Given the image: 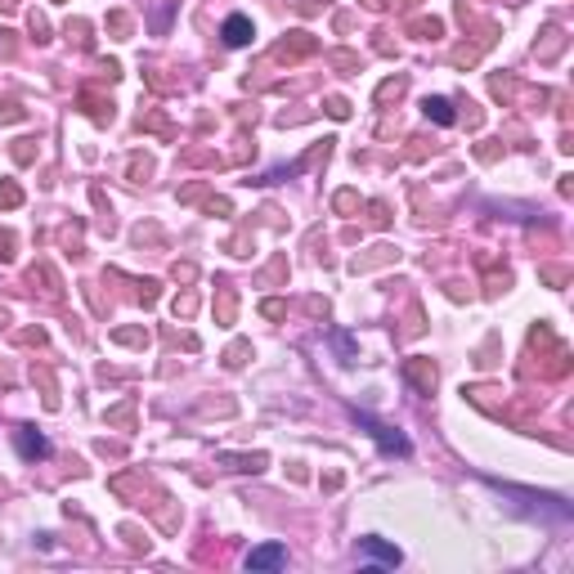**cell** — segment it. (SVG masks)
Segmentation results:
<instances>
[{
  "instance_id": "obj_1",
  "label": "cell",
  "mask_w": 574,
  "mask_h": 574,
  "mask_svg": "<svg viewBox=\"0 0 574 574\" xmlns=\"http://www.w3.org/2000/svg\"><path fill=\"white\" fill-rule=\"evenodd\" d=\"M355 422L363 426V431H368L373 439H377V444H382L386 449V454H399V458H404L408 454V439L404 435H399L395 431V426H386V422H377V418H368V413H355Z\"/></svg>"
},
{
  "instance_id": "obj_2",
  "label": "cell",
  "mask_w": 574,
  "mask_h": 574,
  "mask_svg": "<svg viewBox=\"0 0 574 574\" xmlns=\"http://www.w3.org/2000/svg\"><path fill=\"white\" fill-rule=\"evenodd\" d=\"M319 50V41H314L310 32H287L283 41L274 45V58H283V63H297V58H310Z\"/></svg>"
},
{
  "instance_id": "obj_3",
  "label": "cell",
  "mask_w": 574,
  "mask_h": 574,
  "mask_svg": "<svg viewBox=\"0 0 574 574\" xmlns=\"http://www.w3.org/2000/svg\"><path fill=\"white\" fill-rule=\"evenodd\" d=\"M404 377L422 390V395H431L435 382H439V368H435L431 359H404Z\"/></svg>"
},
{
  "instance_id": "obj_4",
  "label": "cell",
  "mask_w": 574,
  "mask_h": 574,
  "mask_svg": "<svg viewBox=\"0 0 574 574\" xmlns=\"http://www.w3.org/2000/svg\"><path fill=\"white\" fill-rule=\"evenodd\" d=\"M278 566H287L283 543H265V547H251L247 552V570H278Z\"/></svg>"
},
{
  "instance_id": "obj_5",
  "label": "cell",
  "mask_w": 574,
  "mask_h": 574,
  "mask_svg": "<svg viewBox=\"0 0 574 574\" xmlns=\"http://www.w3.org/2000/svg\"><path fill=\"white\" fill-rule=\"evenodd\" d=\"M220 36H225V45H247L251 36H256V27H251L247 14H229L225 27H220Z\"/></svg>"
},
{
  "instance_id": "obj_6",
  "label": "cell",
  "mask_w": 574,
  "mask_h": 574,
  "mask_svg": "<svg viewBox=\"0 0 574 574\" xmlns=\"http://www.w3.org/2000/svg\"><path fill=\"white\" fill-rule=\"evenodd\" d=\"M14 439H18V454L27 458V462H32V458H45V454H50V439H45L41 431H32V426H18V435H14Z\"/></svg>"
},
{
  "instance_id": "obj_7",
  "label": "cell",
  "mask_w": 574,
  "mask_h": 574,
  "mask_svg": "<svg viewBox=\"0 0 574 574\" xmlns=\"http://www.w3.org/2000/svg\"><path fill=\"white\" fill-rule=\"evenodd\" d=\"M359 552L363 556H373V561H382V566H399V547H390V543H382L377 534H368V539H359Z\"/></svg>"
},
{
  "instance_id": "obj_8",
  "label": "cell",
  "mask_w": 574,
  "mask_h": 574,
  "mask_svg": "<svg viewBox=\"0 0 574 574\" xmlns=\"http://www.w3.org/2000/svg\"><path fill=\"white\" fill-rule=\"evenodd\" d=\"M81 108H85L94 121H99V126H108V121H113V99H99L94 90H81Z\"/></svg>"
},
{
  "instance_id": "obj_9",
  "label": "cell",
  "mask_w": 574,
  "mask_h": 574,
  "mask_svg": "<svg viewBox=\"0 0 574 574\" xmlns=\"http://www.w3.org/2000/svg\"><path fill=\"white\" fill-rule=\"evenodd\" d=\"M422 113L435 121V126H454V104L449 99H439V94H431V99L422 104Z\"/></svg>"
},
{
  "instance_id": "obj_10",
  "label": "cell",
  "mask_w": 574,
  "mask_h": 574,
  "mask_svg": "<svg viewBox=\"0 0 574 574\" xmlns=\"http://www.w3.org/2000/svg\"><path fill=\"white\" fill-rule=\"evenodd\" d=\"M18 202H23V189L14 185V180H5V185H0V206H5V211H14Z\"/></svg>"
},
{
  "instance_id": "obj_11",
  "label": "cell",
  "mask_w": 574,
  "mask_h": 574,
  "mask_svg": "<svg viewBox=\"0 0 574 574\" xmlns=\"http://www.w3.org/2000/svg\"><path fill=\"white\" fill-rule=\"evenodd\" d=\"M408 32H418V36H426V41H431V36L444 32V23H439V18H418V23H408Z\"/></svg>"
},
{
  "instance_id": "obj_12",
  "label": "cell",
  "mask_w": 574,
  "mask_h": 574,
  "mask_svg": "<svg viewBox=\"0 0 574 574\" xmlns=\"http://www.w3.org/2000/svg\"><path fill=\"white\" fill-rule=\"evenodd\" d=\"M229 471H261L265 467V454H251V458H225Z\"/></svg>"
},
{
  "instance_id": "obj_13",
  "label": "cell",
  "mask_w": 574,
  "mask_h": 574,
  "mask_svg": "<svg viewBox=\"0 0 574 574\" xmlns=\"http://www.w3.org/2000/svg\"><path fill=\"white\" fill-rule=\"evenodd\" d=\"M404 85H408L404 77H395V81H386V85H382V90H377V104H390V99H399V94H404Z\"/></svg>"
},
{
  "instance_id": "obj_14",
  "label": "cell",
  "mask_w": 574,
  "mask_h": 574,
  "mask_svg": "<svg viewBox=\"0 0 574 574\" xmlns=\"http://www.w3.org/2000/svg\"><path fill=\"white\" fill-rule=\"evenodd\" d=\"M23 117H27V108H23L18 99H5V104H0V121H23Z\"/></svg>"
},
{
  "instance_id": "obj_15",
  "label": "cell",
  "mask_w": 574,
  "mask_h": 574,
  "mask_svg": "<svg viewBox=\"0 0 574 574\" xmlns=\"http://www.w3.org/2000/svg\"><path fill=\"white\" fill-rule=\"evenodd\" d=\"M247 355H251V346H247V341H238V346L225 355V363H229V368H242V363H247Z\"/></svg>"
},
{
  "instance_id": "obj_16",
  "label": "cell",
  "mask_w": 574,
  "mask_h": 574,
  "mask_svg": "<svg viewBox=\"0 0 574 574\" xmlns=\"http://www.w3.org/2000/svg\"><path fill=\"white\" fill-rule=\"evenodd\" d=\"M332 206H337V211H355V206H359V193H350V189H341V193H337V198H332Z\"/></svg>"
},
{
  "instance_id": "obj_17",
  "label": "cell",
  "mask_w": 574,
  "mask_h": 574,
  "mask_svg": "<svg viewBox=\"0 0 574 574\" xmlns=\"http://www.w3.org/2000/svg\"><path fill=\"white\" fill-rule=\"evenodd\" d=\"M117 341H126V346H149V332H130V327H121V332H113Z\"/></svg>"
},
{
  "instance_id": "obj_18",
  "label": "cell",
  "mask_w": 574,
  "mask_h": 574,
  "mask_svg": "<svg viewBox=\"0 0 574 574\" xmlns=\"http://www.w3.org/2000/svg\"><path fill=\"white\" fill-rule=\"evenodd\" d=\"M327 113H332L337 121H346V117H350V104L341 99V94H332V99H327Z\"/></svg>"
},
{
  "instance_id": "obj_19",
  "label": "cell",
  "mask_w": 574,
  "mask_h": 574,
  "mask_svg": "<svg viewBox=\"0 0 574 574\" xmlns=\"http://www.w3.org/2000/svg\"><path fill=\"white\" fill-rule=\"evenodd\" d=\"M157 287H162L157 278H144V283H139V301H144V305H153V301H157Z\"/></svg>"
},
{
  "instance_id": "obj_20",
  "label": "cell",
  "mask_w": 574,
  "mask_h": 574,
  "mask_svg": "<svg viewBox=\"0 0 574 574\" xmlns=\"http://www.w3.org/2000/svg\"><path fill=\"white\" fill-rule=\"evenodd\" d=\"M220 319H225V323L234 319V292H229V287L220 292Z\"/></svg>"
},
{
  "instance_id": "obj_21",
  "label": "cell",
  "mask_w": 574,
  "mask_h": 574,
  "mask_svg": "<svg viewBox=\"0 0 574 574\" xmlns=\"http://www.w3.org/2000/svg\"><path fill=\"white\" fill-rule=\"evenodd\" d=\"M0 261H14V234L0 229Z\"/></svg>"
},
{
  "instance_id": "obj_22",
  "label": "cell",
  "mask_w": 574,
  "mask_h": 574,
  "mask_svg": "<svg viewBox=\"0 0 574 574\" xmlns=\"http://www.w3.org/2000/svg\"><path fill=\"white\" fill-rule=\"evenodd\" d=\"M261 314H265V319H283L287 305H283V301H265V305H261Z\"/></svg>"
},
{
  "instance_id": "obj_23",
  "label": "cell",
  "mask_w": 574,
  "mask_h": 574,
  "mask_svg": "<svg viewBox=\"0 0 574 574\" xmlns=\"http://www.w3.org/2000/svg\"><path fill=\"white\" fill-rule=\"evenodd\" d=\"M32 144H36V139H18V144H14V157H18V162H32V157H36Z\"/></svg>"
},
{
  "instance_id": "obj_24",
  "label": "cell",
  "mask_w": 574,
  "mask_h": 574,
  "mask_svg": "<svg viewBox=\"0 0 574 574\" xmlns=\"http://www.w3.org/2000/svg\"><path fill=\"white\" fill-rule=\"evenodd\" d=\"M32 36L36 41H50V23H45L41 14H32Z\"/></svg>"
},
{
  "instance_id": "obj_25",
  "label": "cell",
  "mask_w": 574,
  "mask_h": 574,
  "mask_svg": "<svg viewBox=\"0 0 574 574\" xmlns=\"http://www.w3.org/2000/svg\"><path fill=\"white\" fill-rule=\"evenodd\" d=\"M85 32H90V27H85L81 18H77V23H68V41H81V45H85V41H90V36H85Z\"/></svg>"
},
{
  "instance_id": "obj_26",
  "label": "cell",
  "mask_w": 574,
  "mask_h": 574,
  "mask_svg": "<svg viewBox=\"0 0 574 574\" xmlns=\"http://www.w3.org/2000/svg\"><path fill=\"white\" fill-rule=\"evenodd\" d=\"M108 27H113L117 36H126V32H130V18H126V14H113V18H108Z\"/></svg>"
},
{
  "instance_id": "obj_27",
  "label": "cell",
  "mask_w": 574,
  "mask_h": 574,
  "mask_svg": "<svg viewBox=\"0 0 574 574\" xmlns=\"http://www.w3.org/2000/svg\"><path fill=\"white\" fill-rule=\"evenodd\" d=\"M373 225H377V229H386V225H390V216H386V206H382V202H373Z\"/></svg>"
},
{
  "instance_id": "obj_28",
  "label": "cell",
  "mask_w": 574,
  "mask_h": 574,
  "mask_svg": "<svg viewBox=\"0 0 574 574\" xmlns=\"http://www.w3.org/2000/svg\"><path fill=\"white\" fill-rule=\"evenodd\" d=\"M175 278H185V283H193V278H198V270H193V265H175Z\"/></svg>"
},
{
  "instance_id": "obj_29",
  "label": "cell",
  "mask_w": 574,
  "mask_h": 574,
  "mask_svg": "<svg viewBox=\"0 0 574 574\" xmlns=\"http://www.w3.org/2000/svg\"><path fill=\"white\" fill-rule=\"evenodd\" d=\"M175 314H193V297H180L175 301Z\"/></svg>"
},
{
  "instance_id": "obj_30",
  "label": "cell",
  "mask_w": 574,
  "mask_h": 574,
  "mask_svg": "<svg viewBox=\"0 0 574 574\" xmlns=\"http://www.w3.org/2000/svg\"><path fill=\"white\" fill-rule=\"evenodd\" d=\"M359 5H363V9H382L386 0H359Z\"/></svg>"
}]
</instances>
